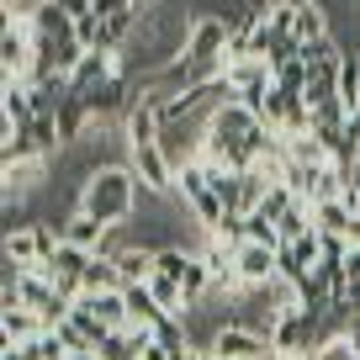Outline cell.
Listing matches in <instances>:
<instances>
[{
  "label": "cell",
  "mask_w": 360,
  "mask_h": 360,
  "mask_svg": "<svg viewBox=\"0 0 360 360\" xmlns=\"http://www.w3.org/2000/svg\"><path fill=\"white\" fill-rule=\"evenodd\" d=\"M43 328H53L43 313H32L27 302H6L0 307V334H6V345H27V339H37Z\"/></svg>",
  "instance_id": "cell-3"
},
{
  "label": "cell",
  "mask_w": 360,
  "mask_h": 360,
  "mask_svg": "<svg viewBox=\"0 0 360 360\" xmlns=\"http://www.w3.org/2000/svg\"><path fill=\"white\" fill-rule=\"evenodd\" d=\"M345 143H349V148L360 154V106H355V112L345 117Z\"/></svg>",
  "instance_id": "cell-17"
},
{
  "label": "cell",
  "mask_w": 360,
  "mask_h": 360,
  "mask_svg": "<svg viewBox=\"0 0 360 360\" xmlns=\"http://www.w3.org/2000/svg\"><path fill=\"white\" fill-rule=\"evenodd\" d=\"M122 286H127V276H122V265H117V259L90 255V265H85V292H122Z\"/></svg>",
  "instance_id": "cell-8"
},
{
  "label": "cell",
  "mask_w": 360,
  "mask_h": 360,
  "mask_svg": "<svg viewBox=\"0 0 360 360\" xmlns=\"http://www.w3.org/2000/svg\"><path fill=\"white\" fill-rule=\"evenodd\" d=\"M69 323H75V328H79V334H85V339H90V345H96V349H101V339L112 334V328H106L101 318H96V307H90V302H75V313H69Z\"/></svg>",
  "instance_id": "cell-14"
},
{
  "label": "cell",
  "mask_w": 360,
  "mask_h": 360,
  "mask_svg": "<svg viewBox=\"0 0 360 360\" xmlns=\"http://www.w3.org/2000/svg\"><path fill=\"white\" fill-rule=\"evenodd\" d=\"M122 297H127V323H133V328H154L159 318H165V307L154 302V292H148V281H133V286H127Z\"/></svg>",
  "instance_id": "cell-7"
},
{
  "label": "cell",
  "mask_w": 360,
  "mask_h": 360,
  "mask_svg": "<svg viewBox=\"0 0 360 360\" xmlns=\"http://www.w3.org/2000/svg\"><path fill=\"white\" fill-rule=\"evenodd\" d=\"M58 6H64V11L75 16V22H79V16H90V11H96V0H58Z\"/></svg>",
  "instance_id": "cell-18"
},
{
  "label": "cell",
  "mask_w": 360,
  "mask_h": 360,
  "mask_svg": "<svg viewBox=\"0 0 360 360\" xmlns=\"http://www.w3.org/2000/svg\"><path fill=\"white\" fill-rule=\"evenodd\" d=\"M27 360H69V345L58 339V328H43L37 339H27Z\"/></svg>",
  "instance_id": "cell-12"
},
{
  "label": "cell",
  "mask_w": 360,
  "mask_h": 360,
  "mask_svg": "<svg viewBox=\"0 0 360 360\" xmlns=\"http://www.w3.org/2000/svg\"><path fill=\"white\" fill-rule=\"evenodd\" d=\"M138 196H143V186H138V175H133V165H101V169H90L85 175V186H79V196H75V212H85V217H96V223H127V217L138 212Z\"/></svg>",
  "instance_id": "cell-1"
},
{
  "label": "cell",
  "mask_w": 360,
  "mask_h": 360,
  "mask_svg": "<svg viewBox=\"0 0 360 360\" xmlns=\"http://www.w3.org/2000/svg\"><path fill=\"white\" fill-rule=\"evenodd\" d=\"M148 6H154V0H138V11H148Z\"/></svg>",
  "instance_id": "cell-19"
},
{
  "label": "cell",
  "mask_w": 360,
  "mask_h": 360,
  "mask_svg": "<svg viewBox=\"0 0 360 360\" xmlns=\"http://www.w3.org/2000/svg\"><path fill=\"white\" fill-rule=\"evenodd\" d=\"M313 223H318V233H339V238H349V233H355V207H349L345 196L313 202Z\"/></svg>",
  "instance_id": "cell-5"
},
{
  "label": "cell",
  "mask_w": 360,
  "mask_h": 360,
  "mask_svg": "<svg viewBox=\"0 0 360 360\" xmlns=\"http://www.w3.org/2000/svg\"><path fill=\"white\" fill-rule=\"evenodd\" d=\"M233 265H238V281H244V286L276 281V249H265V244H238L233 249Z\"/></svg>",
  "instance_id": "cell-4"
},
{
  "label": "cell",
  "mask_w": 360,
  "mask_h": 360,
  "mask_svg": "<svg viewBox=\"0 0 360 360\" xmlns=\"http://www.w3.org/2000/svg\"><path fill=\"white\" fill-rule=\"evenodd\" d=\"M292 37H297V48H307V43H318V37H328V11H323V0H297Z\"/></svg>",
  "instance_id": "cell-6"
},
{
  "label": "cell",
  "mask_w": 360,
  "mask_h": 360,
  "mask_svg": "<svg viewBox=\"0 0 360 360\" xmlns=\"http://www.w3.org/2000/svg\"><path fill=\"white\" fill-rule=\"evenodd\" d=\"M58 233H64V244H75V249H90V255H96V249H101V238H106V223H96V217L75 212L64 228H58Z\"/></svg>",
  "instance_id": "cell-10"
},
{
  "label": "cell",
  "mask_w": 360,
  "mask_h": 360,
  "mask_svg": "<svg viewBox=\"0 0 360 360\" xmlns=\"http://www.w3.org/2000/svg\"><path fill=\"white\" fill-rule=\"evenodd\" d=\"M122 292H127V286H122ZM122 292H85V297H75V302H90L106 328H127V297Z\"/></svg>",
  "instance_id": "cell-9"
},
{
  "label": "cell",
  "mask_w": 360,
  "mask_h": 360,
  "mask_svg": "<svg viewBox=\"0 0 360 360\" xmlns=\"http://www.w3.org/2000/svg\"><path fill=\"white\" fill-rule=\"evenodd\" d=\"M127 11H138V0H96V16H101V22H112V16H127Z\"/></svg>",
  "instance_id": "cell-16"
},
{
  "label": "cell",
  "mask_w": 360,
  "mask_h": 360,
  "mask_svg": "<svg viewBox=\"0 0 360 360\" xmlns=\"http://www.w3.org/2000/svg\"><path fill=\"white\" fill-rule=\"evenodd\" d=\"M244 244H265V249H281L286 238H281V228L270 223L265 212H249V217H244Z\"/></svg>",
  "instance_id": "cell-11"
},
{
  "label": "cell",
  "mask_w": 360,
  "mask_h": 360,
  "mask_svg": "<svg viewBox=\"0 0 360 360\" xmlns=\"http://www.w3.org/2000/svg\"><path fill=\"white\" fill-rule=\"evenodd\" d=\"M127 165H133L138 186L148 196H175V165L159 143H143V148H127Z\"/></svg>",
  "instance_id": "cell-2"
},
{
  "label": "cell",
  "mask_w": 360,
  "mask_h": 360,
  "mask_svg": "<svg viewBox=\"0 0 360 360\" xmlns=\"http://www.w3.org/2000/svg\"><path fill=\"white\" fill-rule=\"evenodd\" d=\"M101 360H138V339L127 334V328H112V334L101 339Z\"/></svg>",
  "instance_id": "cell-15"
},
{
  "label": "cell",
  "mask_w": 360,
  "mask_h": 360,
  "mask_svg": "<svg viewBox=\"0 0 360 360\" xmlns=\"http://www.w3.org/2000/svg\"><path fill=\"white\" fill-rule=\"evenodd\" d=\"M307 75H313V64H307V58L297 53L292 64H281V69H276V85H281L286 96H307Z\"/></svg>",
  "instance_id": "cell-13"
}]
</instances>
